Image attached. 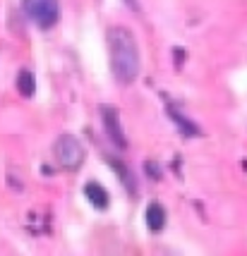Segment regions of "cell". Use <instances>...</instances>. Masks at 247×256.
<instances>
[{
	"label": "cell",
	"mask_w": 247,
	"mask_h": 256,
	"mask_svg": "<svg viewBox=\"0 0 247 256\" xmlns=\"http://www.w3.org/2000/svg\"><path fill=\"white\" fill-rule=\"evenodd\" d=\"M106 44H108L113 77L118 79V84H132L139 77V67H142L135 34L125 26H111L106 34Z\"/></svg>",
	"instance_id": "1"
},
{
	"label": "cell",
	"mask_w": 247,
	"mask_h": 256,
	"mask_svg": "<svg viewBox=\"0 0 247 256\" xmlns=\"http://www.w3.org/2000/svg\"><path fill=\"white\" fill-rule=\"evenodd\" d=\"M53 156H56L58 166L68 172H77L82 163H84V146L75 134H60L56 139V146H53Z\"/></svg>",
	"instance_id": "2"
},
{
	"label": "cell",
	"mask_w": 247,
	"mask_h": 256,
	"mask_svg": "<svg viewBox=\"0 0 247 256\" xmlns=\"http://www.w3.org/2000/svg\"><path fill=\"white\" fill-rule=\"evenodd\" d=\"M24 12L39 29H53L60 20V5L58 0H24Z\"/></svg>",
	"instance_id": "3"
},
{
	"label": "cell",
	"mask_w": 247,
	"mask_h": 256,
	"mask_svg": "<svg viewBox=\"0 0 247 256\" xmlns=\"http://www.w3.org/2000/svg\"><path fill=\"white\" fill-rule=\"evenodd\" d=\"M101 120H103V127H106V134L111 139L113 144L118 148H127V136H125V130L120 124V112L118 108L113 106H101Z\"/></svg>",
	"instance_id": "4"
},
{
	"label": "cell",
	"mask_w": 247,
	"mask_h": 256,
	"mask_svg": "<svg viewBox=\"0 0 247 256\" xmlns=\"http://www.w3.org/2000/svg\"><path fill=\"white\" fill-rule=\"evenodd\" d=\"M166 112H168L170 120L178 124V130H180V134H182V136H199V134H202V130L192 122L187 115H182L175 106H168V108H166Z\"/></svg>",
	"instance_id": "5"
},
{
	"label": "cell",
	"mask_w": 247,
	"mask_h": 256,
	"mask_svg": "<svg viewBox=\"0 0 247 256\" xmlns=\"http://www.w3.org/2000/svg\"><path fill=\"white\" fill-rule=\"evenodd\" d=\"M166 208L161 206V204H149L146 206V228L151 230V232H161L163 228H166Z\"/></svg>",
	"instance_id": "6"
},
{
	"label": "cell",
	"mask_w": 247,
	"mask_h": 256,
	"mask_svg": "<svg viewBox=\"0 0 247 256\" xmlns=\"http://www.w3.org/2000/svg\"><path fill=\"white\" fill-rule=\"evenodd\" d=\"M84 196L89 199V204L94 208H99V211H106L108 208V192L103 190L99 182H89L87 187H84Z\"/></svg>",
	"instance_id": "7"
},
{
	"label": "cell",
	"mask_w": 247,
	"mask_h": 256,
	"mask_svg": "<svg viewBox=\"0 0 247 256\" xmlns=\"http://www.w3.org/2000/svg\"><path fill=\"white\" fill-rule=\"evenodd\" d=\"M17 91H20V96L22 98H32L36 91V79H34V72H29V70H20V74H17Z\"/></svg>",
	"instance_id": "8"
},
{
	"label": "cell",
	"mask_w": 247,
	"mask_h": 256,
	"mask_svg": "<svg viewBox=\"0 0 247 256\" xmlns=\"http://www.w3.org/2000/svg\"><path fill=\"white\" fill-rule=\"evenodd\" d=\"M111 166L115 168V170H118V178L123 180V184H125V187H127V190H132V192H135V180H132V175L127 172V168H125L123 163H120V160H111Z\"/></svg>",
	"instance_id": "9"
}]
</instances>
